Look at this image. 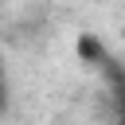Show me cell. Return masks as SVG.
<instances>
[{
  "instance_id": "6da1fadb",
  "label": "cell",
  "mask_w": 125,
  "mask_h": 125,
  "mask_svg": "<svg viewBox=\"0 0 125 125\" xmlns=\"http://www.w3.org/2000/svg\"><path fill=\"white\" fill-rule=\"evenodd\" d=\"M78 59H82V62H90V66H105L109 74H117V70L109 66L113 59H109L105 43H102V39H98L94 31H82V35H78Z\"/></svg>"
},
{
  "instance_id": "7a4b0ae2",
  "label": "cell",
  "mask_w": 125,
  "mask_h": 125,
  "mask_svg": "<svg viewBox=\"0 0 125 125\" xmlns=\"http://www.w3.org/2000/svg\"><path fill=\"white\" fill-rule=\"evenodd\" d=\"M8 109V78H4V66H0V113Z\"/></svg>"
}]
</instances>
